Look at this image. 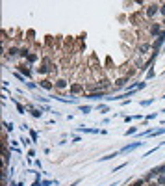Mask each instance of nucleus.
I'll return each instance as SVG.
<instances>
[{
	"label": "nucleus",
	"instance_id": "f03ea898",
	"mask_svg": "<svg viewBox=\"0 0 165 186\" xmlns=\"http://www.w3.org/2000/svg\"><path fill=\"white\" fill-rule=\"evenodd\" d=\"M149 49H150V46H149L147 43H145V45H139V49H137V52H139L141 56H145V54L149 52Z\"/></svg>",
	"mask_w": 165,
	"mask_h": 186
},
{
	"label": "nucleus",
	"instance_id": "423d86ee",
	"mask_svg": "<svg viewBox=\"0 0 165 186\" xmlns=\"http://www.w3.org/2000/svg\"><path fill=\"white\" fill-rule=\"evenodd\" d=\"M160 11H161V13H163V15H165V4H163V6H161V8H160Z\"/></svg>",
	"mask_w": 165,
	"mask_h": 186
},
{
	"label": "nucleus",
	"instance_id": "7ed1b4c3",
	"mask_svg": "<svg viewBox=\"0 0 165 186\" xmlns=\"http://www.w3.org/2000/svg\"><path fill=\"white\" fill-rule=\"evenodd\" d=\"M56 87H58V89H65V87H67V80H65V78H58V80H56Z\"/></svg>",
	"mask_w": 165,
	"mask_h": 186
},
{
	"label": "nucleus",
	"instance_id": "f257e3e1",
	"mask_svg": "<svg viewBox=\"0 0 165 186\" xmlns=\"http://www.w3.org/2000/svg\"><path fill=\"white\" fill-rule=\"evenodd\" d=\"M158 9H160V8H158L156 4H150V6H149V9H147V15H149V17H154Z\"/></svg>",
	"mask_w": 165,
	"mask_h": 186
},
{
	"label": "nucleus",
	"instance_id": "39448f33",
	"mask_svg": "<svg viewBox=\"0 0 165 186\" xmlns=\"http://www.w3.org/2000/svg\"><path fill=\"white\" fill-rule=\"evenodd\" d=\"M158 184H160V186H163V184H165V175H161V177L158 179Z\"/></svg>",
	"mask_w": 165,
	"mask_h": 186
},
{
	"label": "nucleus",
	"instance_id": "20e7f679",
	"mask_svg": "<svg viewBox=\"0 0 165 186\" xmlns=\"http://www.w3.org/2000/svg\"><path fill=\"white\" fill-rule=\"evenodd\" d=\"M8 52H9V56H17V49H15V46H11Z\"/></svg>",
	"mask_w": 165,
	"mask_h": 186
}]
</instances>
